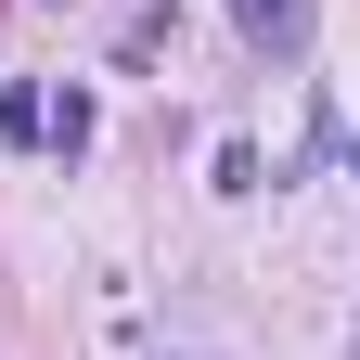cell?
I'll return each instance as SVG.
<instances>
[{"label": "cell", "instance_id": "cell-4", "mask_svg": "<svg viewBox=\"0 0 360 360\" xmlns=\"http://www.w3.org/2000/svg\"><path fill=\"white\" fill-rule=\"evenodd\" d=\"M39 116H52V90H26V77L0 90V142H39Z\"/></svg>", "mask_w": 360, "mask_h": 360}, {"label": "cell", "instance_id": "cell-1", "mask_svg": "<svg viewBox=\"0 0 360 360\" xmlns=\"http://www.w3.org/2000/svg\"><path fill=\"white\" fill-rule=\"evenodd\" d=\"M232 26H245V52H270V65L309 52V0H232Z\"/></svg>", "mask_w": 360, "mask_h": 360}, {"label": "cell", "instance_id": "cell-3", "mask_svg": "<svg viewBox=\"0 0 360 360\" xmlns=\"http://www.w3.org/2000/svg\"><path fill=\"white\" fill-rule=\"evenodd\" d=\"M39 142H52L65 167H77L90 142H103V116H90V90H65V103H52V116H39Z\"/></svg>", "mask_w": 360, "mask_h": 360}, {"label": "cell", "instance_id": "cell-5", "mask_svg": "<svg viewBox=\"0 0 360 360\" xmlns=\"http://www.w3.org/2000/svg\"><path fill=\"white\" fill-rule=\"evenodd\" d=\"M347 180H360V129H347Z\"/></svg>", "mask_w": 360, "mask_h": 360}, {"label": "cell", "instance_id": "cell-2", "mask_svg": "<svg viewBox=\"0 0 360 360\" xmlns=\"http://www.w3.org/2000/svg\"><path fill=\"white\" fill-rule=\"evenodd\" d=\"M167 52H180V13H167V0H142V13L116 26V65H167Z\"/></svg>", "mask_w": 360, "mask_h": 360}]
</instances>
